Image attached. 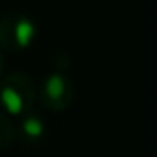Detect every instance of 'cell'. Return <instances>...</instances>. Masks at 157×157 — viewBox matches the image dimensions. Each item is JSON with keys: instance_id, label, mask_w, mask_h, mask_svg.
Segmentation results:
<instances>
[{"instance_id": "cell-1", "label": "cell", "mask_w": 157, "mask_h": 157, "mask_svg": "<svg viewBox=\"0 0 157 157\" xmlns=\"http://www.w3.org/2000/svg\"><path fill=\"white\" fill-rule=\"evenodd\" d=\"M12 34H14V41L19 48H27V46H31L36 36V25L27 17H17V21L14 22V27H12Z\"/></svg>"}, {"instance_id": "cell-2", "label": "cell", "mask_w": 157, "mask_h": 157, "mask_svg": "<svg viewBox=\"0 0 157 157\" xmlns=\"http://www.w3.org/2000/svg\"><path fill=\"white\" fill-rule=\"evenodd\" d=\"M0 100L4 103L5 110H7L9 113H12V115H19V113L22 112V108H24V101H22L21 93L15 88H12V86L2 88V91H0Z\"/></svg>"}, {"instance_id": "cell-3", "label": "cell", "mask_w": 157, "mask_h": 157, "mask_svg": "<svg viewBox=\"0 0 157 157\" xmlns=\"http://www.w3.org/2000/svg\"><path fill=\"white\" fill-rule=\"evenodd\" d=\"M66 91V81L63 76L59 75H51L46 81V93L49 98L52 100H59Z\"/></svg>"}, {"instance_id": "cell-4", "label": "cell", "mask_w": 157, "mask_h": 157, "mask_svg": "<svg viewBox=\"0 0 157 157\" xmlns=\"http://www.w3.org/2000/svg\"><path fill=\"white\" fill-rule=\"evenodd\" d=\"M22 128H24V132L27 133L29 137H34V139L41 137L42 132H44V125H42V122L39 118H36V117H29V118H25Z\"/></svg>"}]
</instances>
